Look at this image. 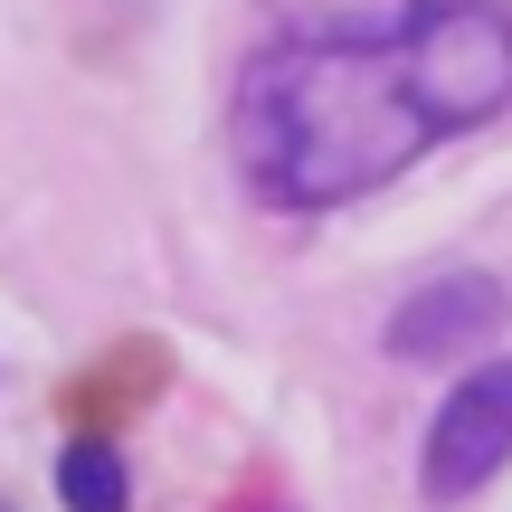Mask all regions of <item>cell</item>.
Returning a JSON list of instances; mask_svg holds the SVG:
<instances>
[{"mask_svg": "<svg viewBox=\"0 0 512 512\" xmlns=\"http://www.w3.org/2000/svg\"><path fill=\"white\" fill-rule=\"evenodd\" d=\"M503 313H512V294H503V275H484V266H446V275H427L418 294H408L399 313H389V361H456V351H484L503 332Z\"/></svg>", "mask_w": 512, "mask_h": 512, "instance_id": "obj_3", "label": "cell"}, {"mask_svg": "<svg viewBox=\"0 0 512 512\" xmlns=\"http://www.w3.org/2000/svg\"><path fill=\"white\" fill-rule=\"evenodd\" d=\"M512 456V361H475L446 408L427 418V446H418V494L427 503H465L475 484H494Z\"/></svg>", "mask_w": 512, "mask_h": 512, "instance_id": "obj_2", "label": "cell"}, {"mask_svg": "<svg viewBox=\"0 0 512 512\" xmlns=\"http://www.w3.org/2000/svg\"><path fill=\"white\" fill-rule=\"evenodd\" d=\"M57 503L67 512H124V456H114V437H67V456H57Z\"/></svg>", "mask_w": 512, "mask_h": 512, "instance_id": "obj_5", "label": "cell"}, {"mask_svg": "<svg viewBox=\"0 0 512 512\" xmlns=\"http://www.w3.org/2000/svg\"><path fill=\"white\" fill-rule=\"evenodd\" d=\"M512 105V0H408L389 19H304L238 76L228 143L256 200L332 209L399 181L446 133Z\"/></svg>", "mask_w": 512, "mask_h": 512, "instance_id": "obj_1", "label": "cell"}, {"mask_svg": "<svg viewBox=\"0 0 512 512\" xmlns=\"http://www.w3.org/2000/svg\"><path fill=\"white\" fill-rule=\"evenodd\" d=\"M162 380H171L162 342H152V332H114V342L95 351V361L76 370L67 389H57V408H67V427H76V437H114L133 408H152V399H162Z\"/></svg>", "mask_w": 512, "mask_h": 512, "instance_id": "obj_4", "label": "cell"}]
</instances>
